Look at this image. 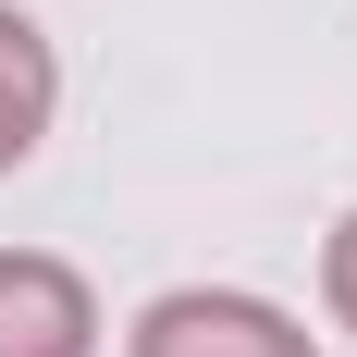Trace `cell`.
<instances>
[{"label":"cell","mask_w":357,"mask_h":357,"mask_svg":"<svg viewBox=\"0 0 357 357\" xmlns=\"http://www.w3.org/2000/svg\"><path fill=\"white\" fill-rule=\"evenodd\" d=\"M321 296H333V321L357 333V210L333 222V247H321Z\"/></svg>","instance_id":"277c9868"},{"label":"cell","mask_w":357,"mask_h":357,"mask_svg":"<svg viewBox=\"0 0 357 357\" xmlns=\"http://www.w3.org/2000/svg\"><path fill=\"white\" fill-rule=\"evenodd\" d=\"M123 357H321L308 333L271 308V296H234V284H173L136 308V345Z\"/></svg>","instance_id":"6da1fadb"},{"label":"cell","mask_w":357,"mask_h":357,"mask_svg":"<svg viewBox=\"0 0 357 357\" xmlns=\"http://www.w3.org/2000/svg\"><path fill=\"white\" fill-rule=\"evenodd\" d=\"M99 345V296L74 259L0 247V357H86Z\"/></svg>","instance_id":"7a4b0ae2"},{"label":"cell","mask_w":357,"mask_h":357,"mask_svg":"<svg viewBox=\"0 0 357 357\" xmlns=\"http://www.w3.org/2000/svg\"><path fill=\"white\" fill-rule=\"evenodd\" d=\"M50 111H62V62H50L37 13H13V0H0V173H13V160H37Z\"/></svg>","instance_id":"3957f363"}]
</instances>
